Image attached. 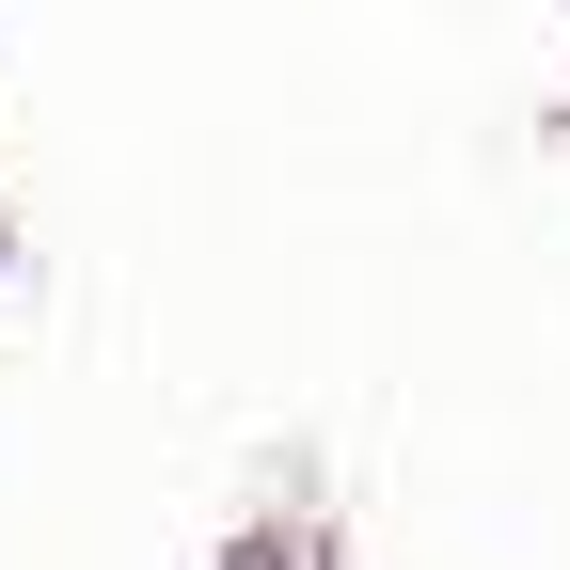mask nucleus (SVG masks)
<instances>
[{"label": "nucleus", "mask_w": 570, "mask_h": 570, "mask_svg": "<svg viewBox=\"0 0 570 570\" xmlns=\"http://www.w3.org/2000/svg\"><path fill=\"white\" fill-rule=\"evenodd\" d=\"M238 570H285V554H269V539H254V554H238Z\"/></svg>", "instance_id": "1"}]
</instances>
